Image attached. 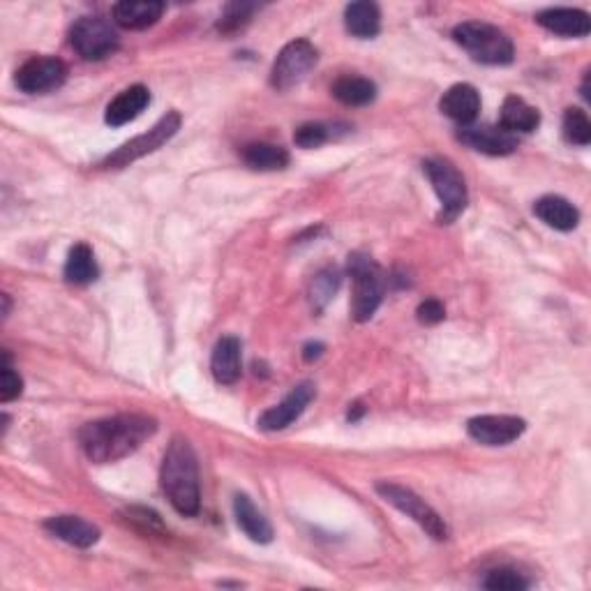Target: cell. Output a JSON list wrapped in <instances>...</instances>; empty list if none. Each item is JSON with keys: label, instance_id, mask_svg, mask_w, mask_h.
Instances as JSON below:
<instances>
[{"label": "cell", "instance_id": "4dcf8cb0", "mask_svg": "<svg viewBox=\"0 0 591 591\" xmlns=\"http://www.w3.org/2000/svg\"><path fill=\"white\" fill-rule=\"evenodd\" d=\"M331 139H333V127L324 123H305L294 132V144L298 148H305V151L324 146L326 141Z\"/></svg>", "mask_w": 591, "mask_h": 591}, {"label": "cell", "instance_id": "d6986e66", "mask_svg": "<svg viewBox=\"0 0 591 591\" xmlns=\"http://www.w3.org/2000/svg\"><path fill=\"white\" fill-rule=\"evenodd\" d=\"M211 370L213 377L224 386L236 384L241 379L243 365H241V340L234 338V335H224L218 340L211 356Z\"/></svg>", "mask_w": 591, "mask_h": 591}, {"label": "cell", "instance_id": "cb8c5ba5", "mask_svg": "<svg viewBox=\"0 0 591 591\" xmlns=\"http://www.w3.org/2000/svg\"><path fill=\"white\" fill-rule=\"evenodd\" d=\"M331 93L344 107H365V104L374 102V97H377V86L370 79L347 74V77H340L335 81L331 86Z\"/></svg>", "mask_w": 591, "mask_h": 591}, {"label": "cell", "instance_id": "7402d4cb", "mask_svg": "<svg viewBox=\"0 0 591 591\" xmlns=\"http://www.w3.org/2000/svg\"><path fill=\"white\" fill-rule=\"evenodd\" d=\"M541 125V114L536 107H531L527 100L518 95H508L499 111V127L518 137V132H534Z\"/></svg>", "mask_w": 591, "mask_h": 591}, {"label": "cell", "instance_id": "484cf974", "mask_svg": "<svg viewBox=\"0 0 591 591\" xmlns=\"http://www.w3.org/2000/svg\"><path fill=\"white\" fill-rule=\"evenodd\" d=\"M243 160L257 171H278L289 164V153L282 146L259 141V144H248L243 148Z\"/></svg>", "mask_w": 591, "mask_h": 591}, {"label": "cell", "instance_id": "ffe728a7", "mask_svg": "<svg viewBox=\"0 0 591 591\" xmlns=\"http://www.w3.org/2000/svg\"><path fill=\"white\" fill-rule=\"evenodd\" d=\"M536 218L557 231H573L580 222V211L571 201L557 194H545L534 204Z\"/></svg>", "mask_w": 591, "mask_h": 591}, {"label": "cell", "instance_id": "d6a6232c", "mask_svg": "<svg viewBox=\"0 0 591 591\" xmlns=\"http://www.w3.org/2000/svg\"><path fill=\"white\" fill-rule=\"evenodd\" d=\"M127 520L137 522V525L144 531H148V534H155V531L157 534H162L164 531L160 515L155 511H148V508H130V511H127Z\"/></svg>", "mask_w": 591, "mask_h": 591}, {"label": "cell", "instance_id": "1f68e13d", "mask_svg": "<svg viewBox=\"0 0 591 591\" xmlns=\"http://www.w3.org/2000/svg\"><path fill=\"white\" fill-rule=\"evenodd\" d=\"M21 391H24V379L19 377V372H14L10 365V354H3V368H0V402H12L17 400Z\"/></svg>", "mask_w": 591, "mask_h": 591}, {"label": "cell", "instance_id": "836d02e7", "mask_svg": "<svg viewBox=\"0 0 591 591\" xmlns=\"http://www.w3.org/2000/svg\"><path fill=\"white\" fill-rule=\"evenodd\" d=\"M416 314H418V321H421V324L435 326V324H439V321H444L446 310H444V305L437 301V298H428V301H423L421 305H418Z\"/></svg>", "mask_w": 591, "mask_h": 591}, {"label": "cell", "instance_id": "2e32d148", "mask_svg": "<svg viewBox=\"0 0 591 591\" xmlns=\"http://www.w3.org/2000/svg\"><path fill=\"white\" fill-rule=\"evenodd\" d=\"M439 109L451 121L465 127L476 121L478 111H481V95L471 84H455L439 100Z\"/></svg>", "mask_w": 591, "mask_h": 591}, {"label": "cell", "instance_id": "5b68a950", "mask_svg": "<svg viewBox=\"0 0 591 591\" xmlns=\"http://www.w3.org/2000/svg\"><path fill=\"white\" fill-rule=\"evenodd\" d=\"M423 171L425 176L430 178L432 187H435L437 197L441 201V222H453L458 215L467 208L469 194H467V183L465 178L455 164L448 160H441V157H435V160H425L423 162Z\"/></svg>", "mask_w": 591, "mask_h": 591}, {"label": "cell", "instance_id": "ba28073f", "mask_svg": "<svg viewBox=\"0 0 591 591\" xmlns=\"http://www.w3.org/2000/svg\"><path fill=\"white\" fill-rule=\"evenodd\" d=\"M319 61V51L308 40H294L275 58L271 70V86L275 91H289L301 84Z\"/></svg>", "mask_w": 591, "mask_h": 591}, {"label": "cell", "instance_id": "e0dca14e", "mask_svg": "<svg viewBox=\"0 0 591 591\" xmlns=\"http://www.w3.org/2000/svg\"><path fill=\"white\" fill-rule=\"evenodd\" d=\"M148 104H151V91L141 84L130 86L109 102L107 114H104V121H107V125H111V127L127 125V123H132L134 118H139L141 114H144Z\"/></svg>", "mask_w": 591, "mask_h": 591}, {"label": "cell", "instance_id": "83f0119b", "mask_svg": "<svg viewBox=\"0 0 591 591\" xmlns=\"http://www.w3.org/2000/svg\"><path fill=\"white\" fill-rule=\"evenodd\" d=\"M254 10H257V5H250V3L227 5L224 7L220 21H218V31L224 35H234L238 31H243V28L250 24Z\"/></svg>", "mask_w": 591, "mask_h": 591}, {"label": "cell", "instance_id": "d590c367", "mask_svg": "<svg viewBox=\"0 0 591 591\" xmlns=\"http://www.w3.org/2000/svg\"><path fill=\"white\" fill-rule=\"evenodd\" d=\"M363 414H365V407L361 405V402H356V405L349 409V414H347V418H349V421H351V423H354V421H358V418H361Z\"/></svg>", "mask_w": 591, "mask_h": 591}, {"label": "cell", "instance_id": "6da1fadb", "mask_svg": "<svg viewBox=\"0 0 591 591\" xmlns=\"http://www.w3.org/2000/svg\"><path fill=\"white\" fill-rule=\"evenodd\" d=\"M157 432V421L146 414H121L86 423L79 430V444L95 465H109L139 451Z\"/></svg>", "mask_w": 591, "mask_h": 591}, {"label": "cell", "instance_id": "d4e9b609", "mask_svg": "<svg viewBox=\"0 0 591 591\" xmlns=\"http://www.w3.org/2000/svg\"><path fill=\"white\" fill-rule=\"evenodd\" d=\"M100 278L95 254L86 243H77L67 254L65 261V280L70 284H91Z\"/></svg>", "mask_w": 591, "mask_h": 591}, {"label": "cell", "instance_id": "44dd1931", "mask_svg": "<svg viewBox=\"0 0 591 591\" xmlns=\"http://www.w3.org/2000/svg\"><path fill=\"white\" fill-rule=\"evenodd\" d=\"M234 515H236L238 527L243 529V534L248 536L250 541L261 543V545L273 541L271 522H268L266 515L252 504V499L248 495L234 497Z\"/></svg>", "mask_w": 591, "mask_h": 591}, {"label": "cell", "instance_id": "7c38bea8", "mask_svg": "<svg viewBox=\"0 0 591 591\" xmlns=\"http://www.w3.org/2000/svg\"><path fill=\"white\" fill-rule=\"evenodd\" d=\"M314 400V386L310 381H303V384H298L294 391H291L287 398H284L280 405L271 407L264 414L259 416V430L264 432H278L289 428L291 423L298 421V418L303 416V411L308 409L310 402Z\"/></svg>", "mask_w": 591, "mask_h": 591}, {"label": "cell", "instance_id": "52a82bcc", "mask_svg": "<svg viewBox=\"0 0 591 591\" xmlns=\"http://www.w3.org/2000/svg\"><path fill=\"white\" fill-rule=\"evenodd\" d=\"M70 42L84 61H104L121 47L116 28L102 17H81L72 26Z\"/></svg>", "mask_w": 591, "mask_h": 591}, {"label": "cell", "instance_id": "f1b7e54d", "mask_svg": "<svg viewBox=\"0 0 591 591\" xmlns=\"http://www.w3.org/2000/svg\"><path fill=\"white\" fill-rule=\"evenodd\" d=\"M483 587L492 591H522L529 587V580L513 568H495L485 575Z\"/></svg>", "mask_w": 591, "mask_h": 591}, {"label": "cell", "instance_id": "9c48e42d", "mask_svg": "<svg viewBox=\"0 0 591 591\" xmlns=\"http://www.w3.org/2000/svg\"><path fill=\"white\" fill-rule=\"evenodd\" d=\"M178 130H181V114H178V111H169V114L162 116L160 121L151 127V130L139 134L137 139L127 141V144L118 148L114 155H109L107 160H104V167H109V169L127 167V164L137 162L139 157L155 153L157 148H162Z\"/></svg>", "mask_w": 591, "mask_h": 591}, {"label": "cell", "instance_id": "3957f363", "mask_svg": "<svg viewBox=\"0 0 591 591\" xmlns=\"http://www.w3.org/2000/svg\"><path fill=\"white\" fill-rule=\"evenodd\" d=\"M453 40L460 44L476 63L511 65L515 47L504 31L485 21H465L453 28Z\"/></svg>", "mask_w": 591, "mask_h": 591}, {"label": "cell", "instance_id": "7a4b0ae2", "mask_svg": "<svg viewBox=\"0 0 591 591\" xmlns=\"http://www.w3.org/2000/svg\"><path fill=\"white\" fill-rule=\"evenodd\" d=\"M162 492L169 504L185 518H194L201 508L197 453L185 437H174L164 453L160 469Z\"/></svg>", "mask_w": 591, "mask_h": 591}, {"label": "cell", "instance_id": "4fadbf2b", "mask_svg": "<svg viewBox=\"0 0 591 591\" xmlns=\"http://www.w3.org/2000/svg\"><path fill=\"white\" fill-rule=\"evenodd\" d=\"M460 141L474 148L478 153L492 155V157H504L511 155L518 148V137L511 132H506L504 127L495 125H465L460 127Z\"/></svg>", "mask_w": 591, "mask_h": 591}, {"label": "cell", "instance_id": "30bf717a", "mask_svg": "<svg viewBox=\"0 0 591 591\" xmlns=\"http://www.w3.org/2000/svg\"><path fill=\"white\" fill-rule=\"evenodd\" d=\"M67 79V65L56 56H35L14 74V84L28 95H44L61 88Z\"/></svg>", "mask_w": 591, "mask_h": 591}, {"label": "cell", "instance_id": "5bb4252c", "mask_svg": "<svg viewBox=\"0 0 591 591\" xmlns=\"http://www.w3.org/2000/svg\"><path fill=\"white\" fill-rule=\"evenodd\" d=\"M164 14V3L160 0H123L111 7L114 24L127 31H146L155 26Z\"/></svg>", "mask_w": 591, "mask_h": 591}, {"label": "cell", "instance_id": "277c9868", "mask_svg": "<svg viewBox=\"0 0 591 591\" xmlns=\"http://www.w3.org/2000/svg\"><path fill=\"white\" fill-rule=\"evenodd\" d=\"M349 275L354 282V296H351V314L356 321H370L379 310L386 294V278L381 266L368 254L354 252L349 257Z\"/></svg>", "mask_w": 591, "mask_h": 591}, {"label": "cell", "instance_id": "e575fe53", "mask_svg": "<svg viewBox=\"0 0 591 591\" xmlns=\"http://www.w3.org/2000/svg\"><path fill=\"white\" fill-rule=\"evenodd\" d=\"M321 351H324V344H319V342L305 344V351H303L305 361H312V358H319V356H321Z\"/></svg>", "mask_w": 591, "mask_h": 591}, {"label": "cell", "instance_id": "8d00e7d4", "mask_svg": "<svg viewBox=\"0 0 591 591\" xmlns=\"http://www.w3.org/2000/svg\"><path fill=\"white\" fill-rule=\"evenodd\" d=\"M582 97H585L587 102L591 100V97H589V72L585 74V84H582Z\"/></svg>", "mask_w": 591, "mask_h": 591}, {"label": "cell", "instance_id": "9a60e30c", "mask_svg": "<svg viewBox=\"0 0 591 591\" xmlns=\"http://www.w3.org/2000/svg\"><path fill=\"white\" fill-rule=\"evenodd\" d=\"M536 24L561 37H587L591 31L589 14L573 7H550L538 12Z\"/></svg>", "mask_w": 591, "mask_h": 591}, {"label": "cell", "instance_id": "4316f807", "mask_svg": "<svg viewBox=\"0 0 591 591\" xmlns=\"http://www.w3.org/2000/svg\"><path fill=\"white\" fill-rule=\"evenodd\" d=\"M564 137L568 144L575 146H589L591 144V123L587 111L578 107L566 109L564 114Z\"/></svg>", "mask_w": 591, "mask_h": 591}, {"label": "cell", "instance_id": "8992f818", "mask_svg": "<svg viewBox=\"0 0 591 591\" xmlns=\"http://www.w3.org/2000/svg\"><path fill=\"white\" fill-rule=\"evenodd\" d=\"M377 492L381 499L388 501V504L398 508L400 513H405L407 518L414 520L425 534H430L435 541H446L448 527L444 518H441L430 504H425V499L418 497L414 490L405 488V485L384 481V483H377Z\"/></svg>", "mask_w": 591, "mask_h": 591}, {"label": "cell", "instance_id": "603a6c76", "mask_svg": "<svg viewBox=\"0 0 591 591\" xmlns=\"http://www.w3.org/2000/svg\"><path fill=\"white\" fill-rule=\"evenodd\" d=\"M344 26L347 31L358 37V40H372L381 31V10L377 3L361 0V3H351L344 10Z\"/></svg>", "mask_w": 591, "mask_h": 591}, {"label": "cell", "instance_id": "f546056e", "mask_svg": "<svg viewBox=\"0 0 591 591\" xmlns=\"http://www.w3.org/2000/svg\"><path fill=\"white\" fill-rule=\"evenodd\" d=\"M340 271L338 268H324V271L317 273V278L312 280V303L317 308H324V305L335 296V291L340 287Z\"/></svg>", "mask_w": 591, "mask_h": 591}, {"label": "cell", "instance_id": "ac0fdd59", "mask_svg": "<svg viewBox=\"0 0 591 591\" xmlns=\"http://www.w3.org/2000/svg\"><path fill=\"white\" fill-rule=\"evenodd\" d=\"M44 529L51 536L74 545V548H91L100 541V529L84 518H77V515H54V518L44 522Z\"/></svg>", "mask_w": 591, "mask_h": 591}, {"label": "cell", "instance_id": "8fae6325", "mask_svg": "<svg viewBox=\"0 0 591 591\" xmlns=\"http://www.w3.org/2000/svg\"><path fill=\"white\" fill-rule=\"evenodd\" d=\"M527 423L518 416L488 414L476 416L467 423L469 437L483 446H508L525 435Z\"/></svg>", "mask_w": 591, "mask_h": 591}]
</instances>
